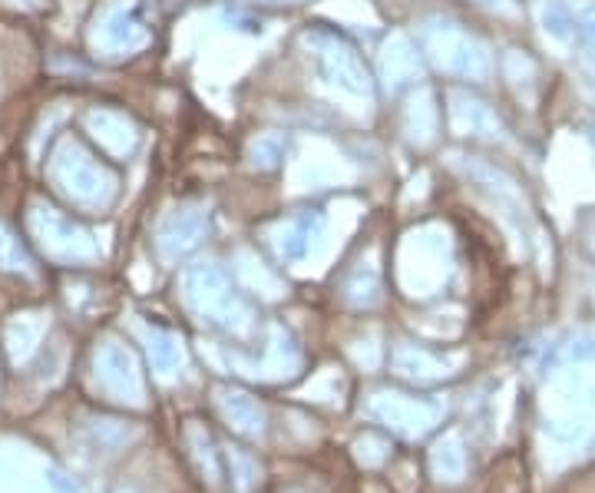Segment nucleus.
Returning a JSON list of instances; mask_svg holds the SVG:
<instances>
[{
  "instance_id": "39448f33",
  "label": "nucleus",
  "mask_w": 595,
  "mask_h": 493,
  "mask_svg": "<svg viewBox=\"0 0 595 493\" xmlns=\"http://www.w3.org/2000/svg\"><path fill=\"white\" fill-rule=\"evenodd\" d=\"M324 229V216L318 209H305L298 212V216H291L285 225H281V239H278V249L285 259H301L311 242H315V235H321Z\"/></svg>"
},
{
  "instance_id": "20e7f679",
  "label": "nucleus",
  "mask_w": 595,
  "mask_h": 493,
  "mask_svg": "<svg viewBox=\"0 0 595 493\" xmlns=\"http://www.w3.org/2000/svg\"><path fill=\"white\" fill-rule=\"evenodd\" d=\"M100 40L106 50H136L149 40V27L143 24V17L129 7H116L106 14L100 27Z\"/></svg>"
},
{
  "instance_id": "ddd939ff",
  "label": "nucleus",
  "mask_w": 595,
  "mask_h": 493,
  "mask_svg": "<svg viewBox=\"0 0 595 493\" xmlns=\"http://www.w3.org/2000/svg\"><path fill=\"white\" fill-rule=\"evenodd\" d=\"M592 139H595V130H592Z\"/></svg>"
},
{
  "instance_id": "7ed1b4c3",
  "label": "nucleus",
  "mask_w": 595,
  "mask_h": 493,
  "mask_svg": "<svg viewBox=\"0 0 595 493\" xmlns=\"http://www.w3.org/2000/svg\"><path fill=\"white\" fill-rule=\"evenodd\" d=\"M53 179H57V186L67 192V196H73L77 202H90V206L103 202L113 192V176L77 146H67L57 156Z\"/></svg>"
},
{
  "instance_id": "f03ea898",
  "label": "nucleus",
  "mask_w": 595,
  "mask_h": 493,
  "mask_svg": "<svg viewBox=\"0 0 595 493\" xmlns=\"http://www.w3.org/2000/svg\"><path fill=\"white\" fill-rule=\"evenodd\" d=\"M305 40H308L311 57H315V67L324 83L344 90L348 96H371L374 93L371 70H367L364 57L357 53V47L348 37L331 27H315V30H308Z\"/></svg>"
},
{
  "instance_id": "9b49d317",
  "label": "nucleus",
  "mask_w": 595,
  "mask_h": 493,
  "mask_svg": "<svg viewBox=\"0 0 595 493\" xmlns=\"http://www.w3.org/2000/svg\"><path fill=\"white\" fill-rule=\"evenodd\" d=\"M268 4H295V0H268Z\"/></svg>"
},
{
  "instance_id": "f8f14e48",
  "label": "nucleus",
  "mask_w": 595,
  "mask_h": 493,
  "mask_svg": "<svg viewBox=\"0 0 595 493\" xmlns=\"http://www.w3.org/2000/svg\"><path fill=\"white\" fill-rule=\"evenodd\" d=\"M483 4H496V0H483Z\"/></svg>"
},
{
  "instance_id": "423d86ee",
  "label": "nucleus",
  "mask_w": 595,
  "mask_h": 493,
  "mask_svg": "<svg viewBox=\"0 0 595 493\" xmlns=\"http://www.w3.org/2000/svg\"><path fill=\"white\" fill-rule=\"evenodd\" d=\"M205 229H209V225H205L199 212H179V216H172L162 225V245L172 252H186L192 245H199Z\"/></svg>"
},
{
  "instance_id": "0eeeda50",
  "label": "nucleus",
  "mask_w": 595,
  "mask_h": 493,
  "mask_svg": "<svg viewBox=\"0 0 595 493\" xmlns=\"http://www.w3.org/2000/svg\"><path fill=\"white\" fill-rule=\"evenodd\" d=\"M543 20H546V30L553 37H562V40H569V37H576L579 30H576V20L569 17V10L559 4V0H549V4L543 7Z\"/></svg>"
},
{
  "instance_id": "6e6552de",
  "label": "nucleus",
  "mask_w": 595,
  "mask_h": 493,
  "mask_svg": "<svg viewBox=\"0 0 595 493\" xmlns=\"http://www.w3.org/2000/svg\"><path fill=\"white\" fill-rule=\"evenodd\" d=\"M255 156H262V166H278V159L285 156V146H281V139H262L255 146Z\"/></svg>"
},
{
  "instance_id": "f257e3e1",
  "label": "nucleus",
  "mask_w": 595,
  "mask_h": 493,
  "mask_svg": "<svg viewBox=\"0 0 595 493\" xmlns=\"http://www.w3.org/2000/svg\"><path fill=\"white\" fill-rule=\"evenodd\" d=\"M420 44L437 70L447 77L480 83L493 73V57L483 47L480 37H473L467 27L450 24V20H430L420 30Z\"/></svg>"
},
{
  "instance_id": "9d476101",
  "label": "nucleus",
  "mask_w": 595,
  "mask_h": 493,
  "mask_svg": "<svg viewBox=\"0 0 595 493\" xmlns=\"http://www.w3.org/2000/svg\"><path fill=\"white\" fill-rule=\"evenodd\" d=\"M47 484L53 487V493H80V484L73 477H67L63 470H57V467H50L47 470Z\"/></svg>"
},
{
  "instance_id": "1a4fd4ad",
  "label": "nucleus",
  "mask_w": 595,
  "mask_h": 493,
  "mask_svg": "<svg viewBox=\"0 0 595 493\" xmlns=\"http://www.w3.org/2000/svg\"><path fill=\"white\" fill-rule=\"evenodd\" d=\"M576 30H579V40L595 53V7H589L586 14L576 20Z\"/></svg>"
}]
</instances>
